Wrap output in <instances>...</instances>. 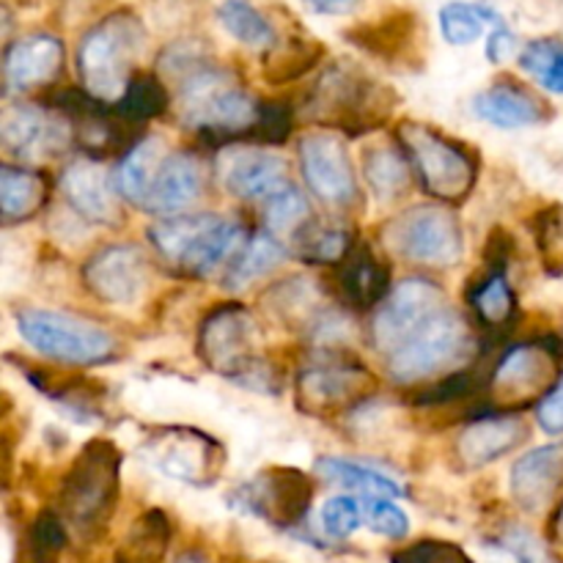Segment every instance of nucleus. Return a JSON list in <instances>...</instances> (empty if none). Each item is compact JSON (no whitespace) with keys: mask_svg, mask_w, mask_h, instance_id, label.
<instances>
[{"mask_svg":"<svg viewBox=\"0 0 563 563\" xmlns=\"http://www.w3.org/2000/svg\"><path fill=\"white\" fill-rule=\"evenodd\" d=\"M401 93L355 60L324 66L302 97V119L344 137L374 135L396 119Z\"/></svg>","mask_w":563,"mask_h":563,"instance_id":"1","label":"nucleus"},{"mask_svg":"<svg viewBox=\"0 0 563 563\" xmlns=\"http://www.w3.org/2000/svg\"><path fill=\"white\" fill-rule=\"evenodd\" d=\"M196 355L212 374L231 379L256 394H278L280 377L262 355V328L245 302L229 300L201 319Z\"/></svg>","mask_w":563,"mask_h":563,"instance_id":"2","label":"nucleus"},{"mask_svg":"<svg viewBox=\"0 0 563 563\" xmlns=\"http://www.w3.org/2000/svg\"><path fill=\"white\" fill-rule=\"evenodd\" d=\"M181 124L212 148L251 143L262 99L253 97L231 69L214 60L179 86Z\"/></svg>","mask_w":563,"mask_h":563,"instance_id":"3","label":"nucleus"},{"mask_svg":"<svg viewBox=\"0 0 563 563\" xmlns=\"http://www.w3.org/2000/svg\"><path fill=\"white\" fill-rule=\"evenodd\" d=\"M394 137L410 159L418 187L432 201L456 207L473 196L482 174V157L471 143L427 121L410 119L396 124Z\"/></svg>","mask_w":563,"mask_h":563,"instance_id":"4","label":"nucleus"},{"mask_svg":"<svg viewBox=\"0 0 563 563\" xmlns=\"http://www.w3.org/2000/svg\"><path fill=\"white\" fill-rule=\"evenodd\" d=\"M121 495V451L113 440L91 438L58 487V511L69 531L80 539H93L104 531Z\"/></svg>","mask_w":563,"mask_h":563,"instance_id":"5","label":"nucleus"},{"mask_svg":"<svg viewBox=\"0 0 563 563\" xmlns=\"http://www.w3.org/2000/svg\"><path fill=\"white\" fill-rule=\"evenodd\" d=\"M561 361L563 341L555 335L511 344L487 374L476 416H522L528 407H537L559 383Z\"/></svg>","mask_w":563,"mask_h":563,"instance_id":"6","label":"nucleus"},{"mask_svg":"<svg viewBox=\"0 0 563 563\" xmlns=\"http://www.w3.org/2000/svg\"><path fill=\"white\" fill-rule=\"evenodd\" d=\"M476 350L471 319L445 302L418 328H412L394 350L385 352L383 363L394 383L412 385L440 372H456L462 363H471Z\"/></svg>","mask_w":563,"mask_h":563,"instance_id":"7","label":"nucleus"},{"mask_svg":"<svg viewBox=\"0 0 563 563\" xmlns=\"http://www.w3.org/2000/svg\"><path fill=\"white\" fill-rule=\"evenodd\" d=\"M146 49V25L132 9L104 14L82 33L75 53L77 77L86 91L115 102L135 75L137 58Z\"/></svg>","mask_w":563,"mask_h":563,"instance_id":"8","label":"nucleus"},{"mask_svg":"<svg viewBox=\"0 0 563 563\" xmlns=\"http://www.w3.org/2000/svg\"><path fill=\"white\" fill-rule=\"evenodd\" d=\"M379 377L355 352L324 346L308 355L295 374V407L308 418L350 416L372 401Z\"/></svg>","mask_w":563,"mask_h":563,"instance_id":"9","label":"nucleus"},{"mask_svg":"<svg viewBox=\"0 0 563 563\" xmlns=\"http://www.w3.org/2000/svg\"><path fill=\"white\" fill-rule=\"evenodd\" d=\"M16 333L27 346L60 366L91 368L119 357L121 344L110 330L77 313L53 311V308H20L14 313Z\"/></svg>","mask_w":563,"mask_h":563,"instance_id":"10","label":"nucleus"},{"mask_svg":"<svg viewBox=\"0 0 563 563\" xmlns=\"http://www.w3.org/2000/svg\"><path fill=\"white\" fill-rule=\"evenodd\" d=\"M379 240L394 256L418 267L451 269L465 256V225L449 203H416L394 214L379 229Z\"/></svg>","mask_w":563,"mask_h":563,"instance_id":"11","label":"nucleus"},{"mask_svg":"<svg viewBox=\"0 0 563 563\" xmlns=\"http://www.w3.org/2000/svg\"><path fill=\"white\" fill-rule=\"evenodd\" d=\"M148 462L174 482L207 487L225 467V449L214 434L185 423L154 427L143 440Z\"/></svg>","mask_w":563,"mask_h":563,"instance_id":"12","label":"nucleus"},{"mask_svg":"<svg viewBox=\"0 0 563 563\" xmlns=\"http://www.w3.org/2000/svg\"><path fill=\"white\" fill-rule=\"evenodd\" d=\"M302 181L313 198L333 209H352L361 203L355 163L339 132L317 130L297 141Z\"/></svg>","mask_w":563,"mask_h":563,"instance_id":"13","label":"nucleus"},{"mask_svg":"<svg viewBox=\"0 0 563 563\" xmlns=\"http://www.w3.org/2000/svg\"><path fill=\"white\" fill-rule=\"evenodd\" d=\"M152 280V262L141 245L110 242L93 251L80 269V284L102 306H132Z\"/></svg>","mask_w":563,"mask_h":563,"instance_id":"14","label":"nucleus"},{"mask_svg":"<svg viewBox=\"0 0 563 563\" xmlns=\"http://www.w3.org/2000/svg\"><path fill=\"white\" fill-rule=\"evenodd\" d=\"M0 143L5 154L20 163L31 159H47L60 154L64 148L75 146L71 124L53 108L16 102L5 104L0 113Z\"/></svg>","mask_w":563,"mask_h":563,"instance_id":"15","label":"nucleus"},{"mask_svg":"<svg viewBox=\"0 0 563 563\" xmlns=\"http://www.w3.org/2000/svg\"><path fill=\"white\" fill-rule=\"evenodd\" d=\"M313 482L297 467L275 465L240 487V504L275 528H295L311 511Z\"/></svg>","mask_w":563,"mask_h":563,"instance_id":"16","label":"nucleus"},{"mask_svg":"<svg viewBox=\"0 0 563 563\" xmlns=\"http://www.w3.org/2000/svg\"><path fill=\"white\" fill-rule=\"evenodd\" d=\"M449 302L443 286L434 284L432 278H405L390 289V295L374 308V319L368 324V339L372 346L385 355L394 350L412 328L423 322L429 313L443 308Z\"/></svg>","mask_w":563,"mask_h":563,"instance_id":"17","label":"nucleus"},{"mask_svg":"<svg viewBox=\"0 0 563 563\" xmlns=\"http://www.w3.org/2000/svg\"><path fill=\"white\" fill-rule=\"evenodd\" d=\"M58 185L66 207L86 225L119 229L124 223V209H121L124 198L115 187V174L104 170L102 159L86 157V154L71 159L60 170Z\"/></svg>","mask_w":563,"mask_h":563,"instance_id":"18","label":"nucleus"},{"mask_svg":"<svg viewBox=\"0 0 563 563\" xmlns=\"http://www.w3.org/2000/svg\"><path fill=\"white\" fill-rule=\"evenodd\" d=\"M346 42L394 69L416 71L423 66V25L416 11L396 9L379 20L361 22L344 33Z\"/></svg>","mask_w":563,"mask_h":563,"instance_id":"19","label":"nucleus"},{"mask_svg":"<svg viewBox=\"0 0 563 563\" xmlns=\"http://www.w3.org/2000/svg\"><path fill=\"white\" fill-rule=\"evenodd\" d=\"M66 69V47L53 33H25L3 53V80L9 93L53 88Z\"/></svg>","mask_w":563,"mask_h":563,"instance_id":"20","label":"nucleus"},{"mask_svg":"<svg viewBox=\"0 0 563 563\" xmlns=\"http://www.w3.org/2000/svg\"><path fill=\"white\" fill-rule=\"evenodd\" d=\"M473 113L498 130H522V126H542L555 119V110L548 99L517 77H498L493 86L478 91L471 102Z\"/></svg>","mask_w":563,"mask_h":563,"instance_id":"21","label":"nucleus"},{"mask_svg":"<svg viewBox=\"0 0 563 563\" xmlns=\"http://www.w3.org/2000/svg\"><path fill=\"white\" fill-rule=\"evenodd\" d=\"M220 185L242 201H264L278 187L289 185V165L280 154L258 146H225L218 163Z\"/></svg>","mask_w":563,"mask_h":563,"instance_id":"22","label":"nucleus"},{"mask_svg":"<svg viewBox=\"0 0 563 563\" xmlns=\"http://www.w3.org/2000/svg\"><path fill=\"white\" fill-rule=\"evenodd\" d=\"M531 434L522 416H482L471 418L454 438V460L462 471H482L500 456L520 449Z\"/></svg>","mask_w":563,"mask_h":563,"instance_id":"23","label":"nucleus"},{"mask_svg":"<svg viewBox=\"0 0 563 563\" xmlns=\"http://www.w3.org/2000/svg\"><path fill=\"white\" fill-rule=\"evenodd\" d=\"M394 289L390 264L366 240H357L335 267V295L352 311H374Z\"/></svg>","mask_w":563,"mask_h":563,"instance_id":"24","label":"nucleus"},{"mask_svg":"<svg viewBox=\"0 0 563 563\" xmlns=\"http://www.w3.org/2000/svg\"><path fill=\"white\" fill-rule=\"evenodd\" d=\"M563 487V440L539 445L511 465L509 489L515 504L528 515H542Z\"/></svg>","mask_w":563,"mask_h":563,"instance_id":"25","label":"nucleus"},{"mask_svg":"<svg viewBox=\"0 0 563 563\" xmlns=\"http://www.w3.org/2000/svg\"><path fill=\"white\" fill-rule=\"evenodd\" d=\"M203 165L192 152H168L159 163L157 176L152 181L146 212L168 218L181 214L190 203L198 201L203 190Z\"/></svg>","mask_w":563,"mask_h":563,"instance_id":"26","label":"nucleus"},{"mask_svg":"<svg viewBox=\"0 0 563 563\" xmlns=\"http://www.w3.org/2000/svg\"><path fill=\"white\" fill-rule=\"evenodd\" d=\"M262 302L269 317L289 330H306V333L308 330H322L324 322L333 319L328 297L311 278L280 280V284L269 286Z\"/></svg>","mask_w":563,"mask_h":563,"instance_id":"27","label":"nucleus"},{"mask_svg":"<svg viewBox=\"0 0 563 563\" xmlns=\"http://www.w3.org/2000/svg\"><path fill=\"white\" fill-rule=\"evenodd\" d=\"M53 196V179L47 170L5 163L0 168V218L3 225H22L38 218Z\"/></svg>","mask_w":563,"mask_h":563,"instance_id":"28","label":"nucleus"},{"mask_svg":"<svg viewBox=\"0 0 563 563\" xmlns=\"http://www.w3.org/2000/svg\"><path fill=\"white\" fill-rule=\"evenodd\" d=\"M465 300L471 306L473 317L489 333H506V328H515L517 313V291L511 286L509 275L495 273V269H484L478 278L467 284Z\"/></svg>","mask_w":563,"mask_h":563,"instance_id":"29","label":"nucleus"},{"mask_svg":"<svg viewBox=\"0 0 563 563\" xmlns=\"http://www.w3.org/2000/svg\"><path fill=\"white\" fill-rule=\"evenodd\" d=\"M328 49L313 36H286L262 53V77L269 86L297 82L317 69Z\"/></svg>","mask_w":563,"mask_h":563,"instance_id":"30","label":"nucleus"},{"mask_svg":"<svg viewBox=\"0 0 563 563\" xmlns=\"http://www.w3.org/2000/svg\"><path fill=\"white\" fill-rule=\"evenodd\" d=\"M363 176L374 196L385 203L405 198L416 179L410 159H407L405 148L396 143V137L394 143H377L363 152Z\"/></svg>","mask_w":563,"mask_h":563,"instance_id":"31","label":"nucleus"},{"mask_svg":"<svg viewBox=\"0 0 563 563\" xmlns=\"http://www.w3.org/2000/svg\"><path fill=\"white\" fill-rule=\"evenodd\" d=\"M168 154L163 137H141L124 157L119 159L115 174V187H119L121 198L132 207H146L148 192H152V181L157 176L159 163Z\"/></svg>","mask_w":563,"mask_h":563,"instance_id":"32","label":"nucleus"},{"mask_svg":"<svg viewBox=\"0 0 563 563\" xmlns=\"http://www.w3.org/2000/svg\"><path fill=\"white\" fill-rule=\"evenodd\" d=\"M284 258L286 251L278 236L269 234V231L251 234L245 240V245L240 247V253L231 258L229 267L223 269V286L229 291L247 289L256 280L267 278L273 269H278L284 264Z\"/></svg>","mask_w":563,"mask_h":563,"instance_id":"33","label":"nucleus"},{"mask_svg":"<svg viewBox=\"0 0 563 563\" xmlns=\"http://www.w3.org/2000/svg\"><path fill=\"white\" fill-rule=\"evenodd\" d=\"M355 242L357 236L344 225L311 218L291 240V253L313 267H339Z\"/></svg>","mask_w":563,"mask_h":563,"instance_id":"34","label":"nucleus"},{"mask_svg":"<svg viewBox=\"0 0 563 563\" xmlns=\"http://www.w3.org/2000/svg\"><path fill=\"white\" fill-rule=\"evenodd\" d=\"M170 544V520L163 509H148L132 522L115 550L113 563H163Z\"/></svg>","mask_w":563,"mask_h":563,"instance_id":"35","label":"nucleus"},{"mask_svg":"<svg viewBox=\"0 0 563 563\" xmlns=\"http://www.w3.org/2000/svg\"><path fill=\"white\" fill-rule=\"evenodd\" d=\"M113 108L132 124L143 126L146 121L159 119L170 108V91L159 71L137 69L126 82L124 93L113 102Z\"/></svg>","mask_w":563,"mask_h":563,"instance_id":"36","label":"nucleus"},{"mask_svg":"<svg viewBox=\"0 0 563 563\" xmlns=\"http://www.w3.org/2000/svg\"><path fill=\"white\" fill-rule=\"evenodd\" d=\"M317 473L322 478H328V482L357 489V493L368 495V498H401L405 495V489H401V484L396 478L385 476V473L374 471L368 465H361V462L322 456V460H317Z\"/></svg>","mask_w":563,"mask_h":563,"instance_id":"37","label":"nucleus"},{"mask_svg":"<svg viewBox=\"0 0 563 563\" xmlns=\"http://www.w3.org/2000/svg\"><path fill=\"white\" fill-rule=\"evenodd\" d=\"M262 207V220L264 229L269 234H275L278 240H295L297 231L313 218L311 203H308L306 192L295 185H284L273 192V196L264 198Z\"/></svg>","mask_w":563,"mask_h":563,"instance_id":"38","label":"nucleus"},{"mask_svg":"<svg viewBox=\"0 0 563 563\" xmlns=\"http://www.w3.org/2000/svg\"><path fill=\"white\" fill-rule=\"evenodd\" d=\"M484 385H487V379H482V374L473 366L456 368V372L443 374L438 383L418 388L410 396V405L421 407V410H443V407H454L460 401H471L482 396Z\"/></svg>","mask_w":563,"mask_h":563,"instance_id":"39","label":"nucleus"},{"mask_svg":"<svg viewBox=\"0 0 563 563\" xmlns=\"http://www.w3.org/2000/svg\"><path fill=\"white\" fill-rule=\"evenodd\" d=\"M504 16L487 3H445L440 9V31L443 38L454 47H467L482 38L484 27L500 25Z\"/></svg>","mask_w":563,"mask_h":563,"instance_id":"40","label":"nucleus"},{"mask_svg":"<svg viewBox=\"0 0 563 563\" xmlns=\"http://www.w3.org/2000/svg\"><path fill=\"white\" fill-rule=\"evenodd\" d=\"M220 22H223L225 31L242 44H251V47H273L278 42V31H275L273 22L251 5L247 0H225L223 5L218 9Z\"/></svg>","mask_w":563,"mask_h":563,"instance_id":"41","label":"nucleus"},{"mask_svg":"<svg viewBox=\"0 0 563 563\" xmlns=\"http://www.w3.org/2000/svg\"><path fill=\"white\" fill-rule=\"evenodd\" d=\"M520 66L533 82L563 97V38L542 36L520 49Z\"/></svg>","mask_w":563,"mask_h":563,"instance_id":"42","label":"nucleus"},{"mask_svg":"<svg viewBox=\"0 0 563 563\" xmlns=\"http://www.w3.org/2000/svg\"><path fill=\"white\" fill-rule=\"evenodd\" d=\"M533 245L550 278H563V203H548L531 218Z\"/></svg>","mask_w":563,"mask_h":563,"instance_id":"43","label":"nucleus"},{"mask_svg":"<svg viewBox=\"0 0 563 563\" xmlns=\"http://www.w3.org/2000/svg\"><path fill=\"white\" fill-rule=\"evenodd\" d=\"M214 60L218 58H214L209 44L201 42V38H176V42H170L159 53L157 71L168 77V80H176V86H181L187 77L198 75L201 69L212 66Z\"/></svg>","mask_w":563,"mask_h":563,"instance_id":"44","label":"nucleus"},{"mask_svg":"<svg viewBox=\"0 0 563 563\" xmlns=\"http://www.w3.org/2000/svg\"><path fill=\"white\" fill-rule=\"evenodd\" d=\"M69 542V526L60 511H42L27 528V555L33 563H55Z\"/></svg>","mask_w":563,"mask_h":563,"instance_id":"45","label":"nucleus"},{"mask_svg":"<svg viewBox=\"0 0 563 563\" xmlns=\"http://www.w3.org/2000/svg\"><path fill=\"white\" fill-rule=\"evenodd\" d=\"M295 132V108L284 99H267L258 110L256 130H253V141L258 146H284Z\"/></svg>","mask_w":563,"mask_h":563,"instance_id":"46","label":"nucleus"},{"mask_svg":"<svg viewBox=\"0 0 563 563\" xmlns=\"http://www.w3.org/2000/svg\"><path fill=\"white\" fill-rule=\"evenodd\" d=\"M363 517L368 528L385 539H405L410 533V520L390 498H368L363 506Z\"/></svg>","mask_w":563,"mask_h":563,"instance_id":"47","label":"nucleus"},{"mask_svg":"<svg viewBox=\"0 0 563 563\" xmlns=\"http://www.w3.org/2000/svg\"><path fill=\"white\" fill-rule=\"evenodd\" d=\"M366 520L363 517V506L357 500L346 498V495H339V498H330L328 504L322 506V528L328 537L333 539H346L361 528V522Z\"/></svg>","mask_w":563,"mask_h":563,"instance_id":"48","label":"nucleus"},{"mask_svg":"<svg viewBox=\"0 0 563 563\" xmlns=\"http://www.w3.org/2000/svg\"><path fill=\"white\" fill-rule=\"evenodd\" d=\"M390 563H473L462 548L451 542H438V539H423V542L410 544L399 550Z\"/></svg>","mask_w":563,"mask_h":563,"instance_id":"49","label":"nucleus"},{"mask_svg":"<svg viewBox=\"0 0 563 563\" xmlns=\"http://www.w3.org/2000/svg\"><path fill=\"white\" fill-rule=\"evenodd\" d=\"M500 548L515 555L517 563H550L544 544L531 531H526V528H509L500 537Z\"/></svg>","mask_w":563,"mask_h":563,"instance_id":"50","label":"nucleus"},{"mask_svg":"<svg viewBox=\"0 0 563 563\" xmlns=\"http://www.w3.org/2000/svg\"><path fill=\"white\" fill-rule=\"evenodd\" d=\"M515 256V236L511 231H506L504 225H495L487 236V245H484L482 258L484 269H495V273H506Z\"/></svg>","mask_w":563,"mask_h":563,"instance_id":"51","label":"nucleus"},{"mask_svg":"<svg viewBox=\"0 0 563 563\" xmlns=\"http://www.w3.org/2000/svg\"><path fill=\"white\" fill-rule=\"evenodd\" d=\"M537 421L548 434H563V374L553 390L537 405Z\"/></svg>","mask_w":563,"mask_h":563,"instance_id":"52","label":"nucleus"},{"mask_svg":"<svg viewBox=\"0 0 563 563\" xmlns=\"http://www.w3.org/2000/svg\"><path fill=\"white\" fill-rule=\"evenodd\" d=\"M487 58L489 64H504V60H509L511 55H515L517 49V36L515 31H511L506 22H500V25L493 27V33H489L487 38Z\"/></svg>","mask_w":563,"mask_h":563,"instance_id":"53","label":"nucleus"},{"mask_svg":"<svg viewBox=\"0 0 563 563\" xmlns=\"http://www.w3.org/2000/svg\"><path fill=\"white\" fill-rule=\"evenodd\" d=\"M110 0H66L64 5V20L66 22H82V20H91L93 14H99V11L108 5Z\"/></svg>","mask_w":563,"mask_h":563,"instance_id":"54","label":"nucleus"},{"mask_svg":"<svg viewBox=\"0 0 563 563\" xmlns=\"http://www.w3.org/2000/svg\"><path fill=\"white\" fill-rule=\"evenodd\" d=\"M322 14H350L361 0H308Z\"/></svg>","mask_w":563,"mask_h":563,"instance_id":"55","label":"nucleus"},{"mask_svg":"<svg viewBox=\"0 0 563 563\" xmlns=\"http://www.w3.org/2000/svg\"><path fill=\"white\" fill-rule=\"evenodd\" d=\"M550 533H553L555 542L563 544V500L559 504V509H555L553 520H550Z\"/></svg>","mask_w":563,"mask_h":563,"instance_id":"56","label":"nucleus"},{"mask_svg":"<svg viewBox=\"0 0 563 563\" xmlns=\"http://www.w3.org/2000/svg\"><path fill=\"white\" fill-rule=\"evenodd\" d=\"M9 5H16V9H38V5H44L47 0H5Z\"/></svg>","mask_w":563,"mask_h":563,"instance_id":"57","label":"nucleus"},{"mask_svg":"<svg viewBox=\"0 0 563 563\" xmlns=\"http://www.w3.org/2000/svg\"><path fill=\"white\" fill-rule=\"evenodd\" d=\"M176 563H207V561H203L201 553H185Z\"/></svg>","mask_w":563,"mask_h":563,"instance_id":"58","label":"nucleus"}]
</instances>
